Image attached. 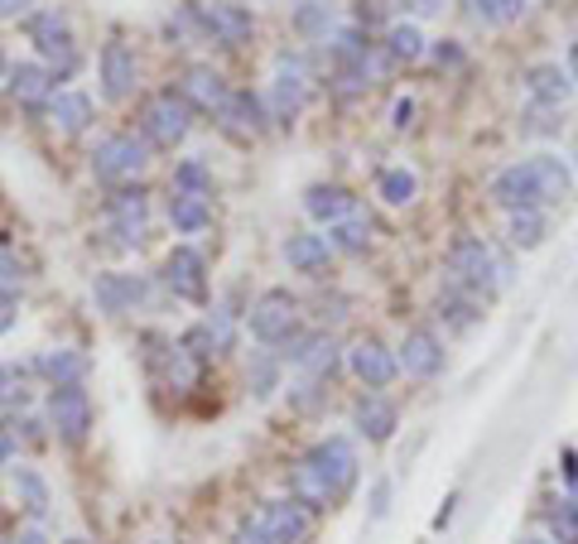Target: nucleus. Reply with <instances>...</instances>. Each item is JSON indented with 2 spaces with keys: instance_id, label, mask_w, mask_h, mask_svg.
Here are the masks:
<instances>
[{
  "instance_id": "f257e3e1",
  "label": "nucleus",
  "mask_w": 578,
  "mask_h": 544,
  "mask_svg": "<svg viewBox=\"0 0 578 544\" xmlns=\"http://www.w3.org/2000/svg\"><path fill=\"white\" fill-rule=\"evenodd\" d=\"M140 130L150 145H159V150H173V145H183L188 130H193V107H188L173 87H165V92H155L140 107Z\"/></svg>"
},
{
  "instance_id": "f03ea898",
  "label": "nucleus",
  "mask_w": 578,
  "mask_h": 544,
  "mask_svg": "<svg viewBox=\"0 0 578 544\" xmlns=\"http://www.w3.org/2000/svg\"><path fill=\"white\" fill-rule=\"evenodd\" d=\"M448 275H454V285L462 294H497V285H501L497 279L501 270L482 246V237H458L454 246H448Z\"/></svg>"
},
{
  "instance_id": "7ed1b4c3",
  "label": "nucleus",
  "mask_w": 578,
  "mask_h": 544,
  "mask_svg": "<svg viewBox=\"0 0 578 544\" xmlns=\"http://www.w3.org/2000/svg\"><path fill=\"white\" fill-rule=\"evenodd\" d=\"M29 39H34V49L43 53V63L58 78V72H72L78 68V39H72V24L63 10H39L29 14Z\"/></svg>"
},
{
  "instance_id": "20e7f679",
  "label": "nucleus",
  "mask_w": 578,
  "mask_h": 544,
  "mask_svg": "<svg viewBox=\"0 0 578 544\" xmlns=\"http://www.w3.org/2000/svg\"><path fill=\"white\" fill-rule=\"evenodd\" d=\"M144 165H150V145L136 136H107L92 150V174L101 184H130Z\"/></svg>"
},
{
  "instance_id": "39448f33",
  "label": "nucleus",
  "mask_w": 578,
  "mask_h": 544,
  "mask_svg": "<svg viewBox=\"0 0 578 544\" xmlns=\"http://www.w3.org/2000/svg\"><path fill=\"white\" fill-rule=\"evenodd\" d=\"M49 424L63 444H72V448L87 444V434H92V400H87L82 380L49 390Z\"/></svg>"
},
{
  "instance_id": "423d86ee",
  "label": "nucleus",
  "mask_w": 578,
  "mask_h": 544,
  "mask_svg": "<svg viewBox=\"0 0 578 544\" xmlns=\"http://www.w3.org/2000/svg\"><path fill=\"white\" fill-rule=\"evenodd\" d=\"M251 333L260 343H285L299 333V299L289 289H266L251 304Z\"/></svg>"
},
{
  "instance_id": "0eeeda50",
  "label": "nucleus",
  "mask_w": 578,
  "mask_h": 544,
  "mask_svg": "<svg viewBox=\"0 0 578 544\" xmlns=\"http://www.w3.org/2000/svg\"><path fill=\"white\" fill-rule=\"evenodd\" d=\"M246 525H251L256 535H266L270 544H303L313 531L309 511H303L295 496H289V502H266L256 516H246Z\"/></svg>"
},
{
  "instance_id": "6e6552de",
  "label": "nucleus",
  "mask_w": 578,
  "mask_h": 544,
  "mask_svg": "<svg viewBox=\"0 0 578 544\" xmlns=\"http://www.w3.org/2000/svg\"><path fill=\"white\" fill-rule=\"evenodd\" d=\"M165 285L188 304H208V260L193 246H173L165 256Z\"/></svg>"
},
{
  "instance_id": "1a4fd4ad",
  "label": "nucleus",
  "mask_w": 578,
  "mask_h": 544,
  "mask_svg": "<svg viewBox=\"0 0 578 544\" xmlns=\"http://www.w3.org/2000/svg\"><path fill=\"white\" fill-rule=\"evenodd\" d=\"M107 217H111V231L121 237L126 246H140L144 241V222H150V194L136 184H121L111 194V202H107Z\"/></svg>"
},
{
  "instance_id": "9d476101",
  "label": "nucleus",
  "mask_w": 578,
  "mask_h": 544,
  "mask_svg": "<svg viewBox=\"0 0 578 544\" xmlns=\"http://www.w3.org/2000/svg\"><path fill=\"white\" fill-rule=\"evenodd\" d=\"M303 463L318 467V477H323L328 487H332V496L352 492V482H357V453H352V444H347V438H323V444H313Z\"/></svg>"
},
{
  "instance_id": "9b49d317",
  "label": "nucleus",
  "mask_w": 578,
  "mask_h": 544,
  "mask_svg": "<svg viewBox=\"0 0 578 544\" xmlns=\"http://www.w3.org/2000/svg\"><path fill=\"white\" fill-rule=\"evenodd\" d=\"M347 366H352V376H357L367 390L390 386V380H396V372H400L396 352H390L386 343H376V337H361V343H352V352H347Z\"/></svg>"
},
{
  "instance_id": "f8f14e48",
  "label": "nucleus",
  "mask_w": 578,
  "mask_h": 544,
  "mask_svg": "<svg viewBox=\"0 0 578 544\" xmlns=\"http://www.w3.org/2000/svg\"><path fill=\"white\" fill-rule=\"evenodd\" d=\"M285 357L309 380H323V376H332V366H338V347H332L328 333H295V337H285Z\"/></svg>"
},
{
  "instance_id": "ddd939ff",
  "label": "nucleus",
  "mask_w": 578,
  "mask_h": 544,
  "mask_svg": "<svg viewBox=\"0 0 578 544\" xmlns=\"http://www.w3.org/2000/svg\"><path fill=\"white\" fill-rule=\"evenodd\" d=\"M92 299H97L101 314L121 318V314H130L136 304H144V279L121 275V270H107V275L92 279Z\"/></svg>"
},
{
  "instance_id": "4468645a",
  "label": "nucleus",
  "mask_w": 578,
  "mask_h": 544,
  "mask_svg": "<svg viewBox=\"0 0 578 544\" xmlns=\"http://www.w3.org/2000/svg\"><path fill=\"white\" fill-rule=\"evenodd\" d=\"M396 362L405 366V376H419V380H429V376H439L444 372V343L434 337L429 328H415V333H405V343L396 352Z\"/></svg>"
},
{
  "instance_id": "2eb2a0df",
  "label": "nucleus",
  "mask_w": 578,
  "mask_h": 544,
  "mask_svg": "<svg viewBox=\"0 0 578 544\" xmlns=\"http://www.w3.org/2000/svg\"><path fill=\"white\" fill-rule=\"evenodd\" d=\"M130 92H136V53H130L121 39H111L107 49H101V97L126 101Z\"/></svg>"
},
{
  "instance_id": "dca6fc26",
  "label": "nucleus",
  "mask_w": 578,
  "mask_h": 544,
  "mask_svg": "<svg viewBox=\"0 0 578 544\" xmlns=\"http://www.w3.org/2000/svg\"><path fill=\"white\" fill-rule=\"evenodd\" d=\"M198 24L208 29V34H212L217 43H231V49L251 39V29H256L251 10H241V6H227V0H217V6H202V10H198Z\"/></svg>"
},
{
  "instance_id": "f3484780",
  "label": "nucleus",
  "mask_w": 578,
  "mask_h": 544,
  "mask_svg": "<svg viewBox=\"0 0 578 544\" xmlns=\"http://www.w3.org/2000/svg\"><path fill=\"white\" fill-rule=\"evenodd\" d=\"M526 92L535 107H545V111H564L569 107V97H574V78L564 72L559 63H535L526 72Z\"/></svg>"
},
{
  "instance_id": "a211bd4d",
  "label": "nucleus",
  "mask_w": 578,
  "mask_h": 544,
  "mask_svg": "<svg viewBox=\"0 0 578 544\" xmlns=\"http://www.w3.org/2000/svg\"><path fill=\"white\" fill-rule=\"evenodd\" d=\"M491 198L501 202L506 212H520V208H540V184H535V174L530 165H511V169H501L497 179H491Z\"/></svg>"
},
{
  "instance_id": "6ab92c4d",
  "label": "nucleus",
  "mask_w": 578,
  "mask_h": 544,
  "mask_svg": "<svg viewBox=\"0 0 578 544\" xmlns=\"http://www.w3.org/2000/svg\"><path fill=\"white\" fill-rule=\"evenodd\" d=\"M173 92H179V97H183L193 111H212V116H217V107H222V101H227V92H231V87H227V78H222V72H212V68L193 63V68L183 72V82L173 87Z\"/></svg>"
},
{
  "instance_id": "aec40b11",
  "label": "nucleus",
  "mask_w": 578,
  "mask_h": 544,
  "mask_svg": "<svg viewBox=\"0 0 578 544\" xmlns=\"http://www.w3.org/2000/svg\"><path fill=\"white\" fill-rule=\"evenodd\" d=\"M217 121H222L231 136H260V130H266V101H260L256 92H227V101L222 107H217Z\"/></svg>"
},
{
  "instance_id": "412c9836",
  "label": "nucleus",
  "mask_w": 578,
  "mask_h": 544,
  "mask_svg": "<svg viewBox=\"0 0 578 544\" xmlns=\"http://www.w3.org/2000/svg\"><path fill=\"white\" fill-rule=\"evenodd\" d=\"M10 101L14 107H43L53 97V72L43 63H14L10 72Z\"/></svg>"
},
{
  "instance_id": "4be33fe9",
  "label": "nucleus",
  "mask_w": 578,
  "mask_h": 544,
  "mask_svg": "<svg viewBox=\"0 0 578 544\" xmlns=\"http://www.w3.org/2000/svg\"><path fill=\"white\" fill-rule=\"evenodd\" d=\"M275 121H295L303 97H309V78H303L299 58H280V78H275Z\"/></svg>"
},
{
  "instance_id": "5701e85b",
  "label": "nucleus",
  "mask_w": 578,
  "mask_h": 544,
  "mask_svg": "<svg viewBox=\"0 0 578 544\" xmlns=\"http://www.w3.org/2000/svg\"><path fill=\"white\" fill-rule=\"evenodd\" d=\"M303 212L313 217V222H342V217H352L357 212V198L347 194L342 184H313L309 194H303Z\"/></svg>"
},
{
  "instance_id": "b1692460",
  "label": "nucleus",
  "mask_w": 578,
  "mask_h": 544,
  "mask_svg": "<svg viewBox=\"0 0 578 544\" xmlns=\"http://www.w3.org/2000/svg\"><path fill=\"white\" fill-rule=\"evenodd\" d=\"M43 116H49L53 130H63V136H82L87 126H92V97L82 92H58L43 101Z\"/></svg>"
},
{
  "instance_id": "393cba45",
  "label": "nucleus",
  "mask_w": 578,
  "mask_h": 544,
  "mask_svg": "<svg viewBox=\"0 0 578 544\" xmlns=\"http://www.w3.org/2000/svg\"><path fill=\"white\" fill-rule=\"evenodd\" d=\"M352 419H357V429L367 434L371 444H386V438L396 434V424H400L396 405H390V400H381V395H361V400H357V409H352Z\"/></svg>"
},
{
  "instance_id": "a878e982",
  "label": "nucleus",
  "mask_w": 578,
  "mask_h": 544,
  "mask_svg": "<svg viewBox=\"0 0 578 544\" xmlns=\"http://www.w3.org/2000/svg\"><path fill=\"white\" fill-rule=\"evenodd\" d=\"M169 222L179 231H202L212 222V194H193V188H173L169 194Z\"/></svg>"
},
{
  "instance_id": "bb28decb",
  "label": "nucleus",
  "mask_w": 578,
  "mask_h": 544,
  "mask_svg": "<svg viewBox=\"0 0 578 544\" xmlns=\"http://www.w3.org/2000/svg\"><path fill=\"white\" fill-rule=\"evenodd\" d=\"M285 260H289V270H299V275H318V270H328L332 246H328V237L299 231V237L285 241Z\"/></svg>"
},
{
  "instance_id": "cd10ccee",
  "label": "nucleus",
  "mask_w": 578,
  "mask_h": 544,
  "mask_svg": "<svg viewBox=\"0 0 578 544\" xmlns=\"http://www.w3.org/2000/svg\"><path fill=\"white\" fill-rule=\"evenodd\" d=\"M526 165H530V174H535V184H540V198H545V202L569 198L574 174H569V165H564L559 155H535V159H526Z\"/></svg>"
},
{
  "instance_id": "c85d7f7f",
  "label": "nucleus",
  "mask_w": 578,
  "mask_h": 544,
  "mask_svg": "<svg viewBox=\"0 0 578 544\" xmlns=\"http://www.w3.org/2000/svg\"><path fill=\"white\" fill-rule=\"evenodd\" d=\"M289 492H295V502H299L303 511H328L332 502H338L328 482L318 477V467H309V463L295 467V477H289Z\"/></svg>"
},
{
  "instance_id": "c756f323",
  "label": "nucleus",
  "mask_w": 578,
  "mask_h": 544,
  "mask_svg": "<svg viewBox=\"0 0 578 544\" xmlns=\"http://www.w3.org/2000/svg\"><path fill=\"white\" fill-rule=\"evenodd\" d=\"M34 372H43L53 386H72V380H82L87 357L82 352H72V347H58V352H43V357L34 362Z\"/></svg>"
},
{
  "instance_id": "7c9ffc66",
  "label": "nucleus",
  "mask_w": 578,
  "mask_h": 544,
  "mask_svg": "<svg viewBox=\"0 0 578 544\" xmlns=\"http://www.w3.org/2000/svg\"><path fill=\"white\" fill-rule=\"evenodd\" d=\"M14 496H20V506H24L34 521L49 516V482H43L34 467H20V463H14Z\"/></svg>"
},
{
  "instance_id": "2f4dec72",
  "label": "nucleus",
  "mask_w": 578,
  "mask_h": 544,
  "mask_svg": "<svg viewBox=\"0 0 578 544\" xmlns=\"http://www.w3.org/2000/svg\"><path fill=\"white\" fill-rule=\"evenodd\" d=\"M332 231V237H328V246H332V251H367V246H371V222H367V217H342V222H332L328 227Z\"/></svg>"
},
{
  "instance_id": "473e14b6",
  "label": "nucleus",
  "mask_w": 578,
  "mask_h": 544,
  "mask_svg": "<svg viewBox=\"0 0 578 544\" xmlns=\"http://www.w3.org/2000/svg\"><path fill=\"white\" fill-rule=\"evenodd\" d=\"M376 194H381L390 208H405V202H415V194H419V179L410 169H386L381 179H376Z\"/></svg>"
},
{
  "instance_id": "72a5a7b5",
  "label": "nucleus",
  "mask_w": 578,
  "mask_h": 544,
  "mask_svg": "<svg viewBox=\"0 0 578 544\" xmlns=\"http://www.w3.org/2000/svg\"><path fill=\"white\" fill-rule=\"evenodd\" d=\"M511 241L520 246V251H535V246L545 241V217H540V208L511 212Z\"/></svg>"
},
{
  "instance_id": "f704fd0d",
  "label": "nucleus",
  "mask_w": 578,
  "mask_h": 544,
  "mask_svg": "<svg viewBox=\"0 0 578 544\" xmlns=\"http://www.w3.org/2000/svg\"><path fill=\"white\" fill-rule=\"evenodd\" d=\"M386 49H390V58H405V63H415V58L425 53V34H419L415 24H390Z\"/></svg>"
},
{
  "instance_id": "c9c22d12",
  "label": "nucleus",
  "mask_w": 578,
  "mask_h": 544,
  "mask_svg": "<svg viewBox=\"0 0 578 544\" xmlns=\"http://www.w3.org/2000/svg\"><path fill=\"white\" fill-rule=\"evenodd\" d=\"M472 10L482 24H511L526 14V0H472Z\"/></svg>"
},
{
  "instance_id": "e433bc0d",
  "label": "nucleus",
  "mask_w": 578,
  "mask_h": 544,
  "mask_svg": "<svg viewBox=\"0 0 578 544\" xmlns=\"http://www.w3.org/2000/svg\"><path fill=\"white\" fill-rule=\"evenodd\" d=\"M173 188H193V194H212V174L202 159H183L179 169H173Z\"/></svg>"
},
{
  "instance_id": "4c0bfd02",
  "label": "nucleus",
  "mask_w": 578,
  "mask_h": 544,
  "mask_svg": "<svg viewBox=\"0 0 578 544\" xmlns=\"http://www.w3.org/2000/svg\"><path fill=\"white\" fill-rule=\"evenodd\" d=\"M295 24L303 29V34H328V6L323 0H303V6L295 10Z\"/></svg>"
},
{
  "instance_id": "58836bf2",
  "label": "nucleus",
  "mask_w": 578,
  "mask_h": 544,
  "mask_svg": "<svg viewBox=\"0 0 578 544\" xmlns=\"http://www.w3.org/2000/svg\"><path fill=\"white\" fill-rule=\"evenodd\" d=\"M439 314H448L454 328H472V323H477V304L472 299H458V294H448V299H439Z\"/></svg>"
},
{
  "instance_id": "ea45409f",
  "label": "nucleus",
  "mask_w": 578,
  "mask_h": 544,
  "mask_svg": "<svg viewBox=\"0 0 578 544\" xmlns=\"http://www.w3.org/2000/svg\"><path fill=\"white\" fill-rule=\"evenodd\" d=\"M0 405H24V372L20 366H0Z\"/></svg>"
},
{
  "instance_id": "a19ab883",
  "label": "nucleus",
  "mask_w": 578,
  "mask_h": 544,
  "mask_svg": "<svg viewBox=\"0 0 578 544\" xmlns=\"http://www.w3.org/2000/svg\"><path fill=\"white\" fill-rule=\"evenodd\" d=\"M275 376H280V366H275L270 357H260L251 366V390H256V400H266V395L275 390Z\"/></svg>"
},
{
  "instance_id": "79ce46f5",
  "label": "nucleus",
  "mask_w": 578,
  "mask_h": 544,
  "mask_svg": "<svg viewBox=\"0 0 578 544\" xmlns=\"http://www.w3.org/2000/svg\"><path fill=\"white\" fill-rule=\"evenodd\" d=\"M14 308H20V299H14V289L10 285H0V333L14 323Z\"/></svg>"
},
{
  "instance_id": "37998d69",
  "label": "nucleus",
  "mask_w": 578,
  "mask_h": 544,
  "mask_svg": "<svg viewBox=\"0 0 578 544\" xmlns=\"http://www.w3.org/2000/svg\"><path fill=\"white\" fill-rule=\"evenodd\" d=\"M386 506H390V487H386V482H376V492H371V516L381 521V516H386Z\"/></svg>"
},
{
  "instance_id": "c03bdc74",
  "label": "nucleus",
  "mask_w": 578,
  "mask_h": 544,
  "mask_svg": "<svg viewBox=\"0 0 578 544\" xmlns=\"http://www.w3.org/2000/svg\"><path fill=\"white\" fill-rule=\"evenodd\" d=\"M390 116H396V126L405 130V126H410V116H415V101H410V97H400V101H396V111H390Z\"/></svg>"
},
{
  "instance_id": "a18cd8bd",
  "label": "nucleus",
  "mask_w": 578,
  "mask_h": 544,
  "mask_svg": "<svg viewBox=\"0 0 578 544\" xmlns=\"http://www.w3.org/2000/svg\"><path fill=\"white\" fill-rule=\"evenodd\" d=\"M29 6H34V0H0V14H10V20H20V14H29Z\"/></svg>"
},
{
  "instance_id": "49530a36",
  "label": "nucleus",
  "mask_w": 578,
  "mask_h": 544,
  "mask_svg": "<svg viewBox=\"0 0 578 544\" xmlns=\"http://www.w3.org/2000/svg\"><path fill=\"white\" fill-rule=\"evenodd\" d=\"M0 544H49V540H43L39 531H14V535H6Z\"/></svg>"
},
{
  "instance_id": "de8ad7c7",
  "label": "nucleus",
  "mask_w": 578,
  "mask_h": 544,
  "mask_svg": "<svg viewBox=\"0 0 578 544\" xmlns=\"http://www.w3.org/2000/svg\"><path fill=\"white\" fill-rule=\"evenodd\" d=\"M231 544H270V540H266V535H256V531H251V525H246V521H241V531H237V540H231Z\"/></svg>"
},
{
  "instance_id": "09e8293b",
  "label": "nucleus",
  "mask_w": 578,
  "mask_h": 544,
  "mask_svg": "<svg viewBox=\"0 0 578 544\" xmlns=\"http://www.w3.org/2000/svg\"><path fill=\"white\" fill-rule=\"evenodd\" d=\"M569 78H574V87H578V39L569 43Z\"/></svg>"
},
{
  "instance_id": "8fccbe9b",
  "label": "nucleus",
  "mask_w": 578,
  "mask_h": 544,
  "mask_svg": "<svg viewBox=\"0 0 578 544\" xmlns=\"http://www.w3.org/2000/svg\"><path fill=\"white\" fill-rule=\"evenodd\" d=\"M14 458V438H0V467H6Z\"/></svg>"
},
{
  "instance_id": "3c124183",
  "label": "nucleus",
  "mask_w": 578,
  "mask_h": 544,
  "mask_svg": "<svg viewBox=\"0 0 578 544\" xmlns=\"http://www.w3.org/2000/svg\"><path fill=\"white\" fill-rule=\"evenodd\" d=\"M6 72H10V63H6V49H0V78H6Z\"/></svg>"
},
{
  "instance_id": "603ef678",
  "label": "nucleus",
  "mask_w": 578,
  "mask_h": 544,
  "mask_svg": "<svg viewBox=\"0 0 578 544\" xmlns=\"http://www.w3.org/2000/svg\"><path fill=\"white\" fill-rule=\"evenodd\" d=\"M574 165H578V140H574Z\"/></svg>"
},
{
  "instance_id": "864d4df0",
  "label": "nucleus",
  "mask_w": 578,
  "mask_h": 544,
  "mask_svg": "<svg viewBox=\"0 0 578 544\" xmlns=\"http://www.w3.org/2000/svg\"><path fill=\"white\" fill-rule=\"evenodd\" d=\"M68 544H87V540H68Z\"/></svg>"
},
{
  "instance_id": "5fc2aeb1",
  "label": "nucleus",
  "mask_w": 578,
  "mask_h": 544,
  "mask_svg": "<svg viewBox=\"0 0 578 544\" xmlns=\"http://www.w3.org/2000/svg\"><path fill=\"white\" fill-rule=\"evenodd\" d=\"M155 544H159V540H155Z\"/></svg>"
}]
</instances>
